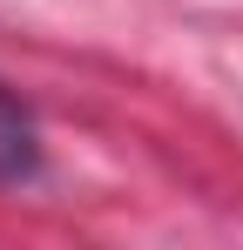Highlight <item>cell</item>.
Here are the masks:
<instances>
[{
  "mask_svg": "<svg viewBox=\"0 0 243 250\" xmlns=\"http://www.w3.org/2000/svg\"><path fill=\"white\" fill-rule=\"evenodd\" d=\"M34 156H40L34 149V122L0 95V183H20V176L34 169Z\"/></svg>",
  "mask_w": 243,
  "mask_h": 250,
  "instance_id": "1",
  "label": "cell"
}]
</instances>
